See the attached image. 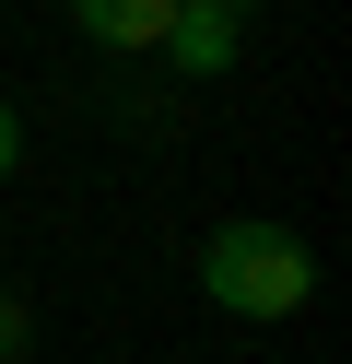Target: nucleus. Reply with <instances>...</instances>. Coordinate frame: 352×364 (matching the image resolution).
<instances>
[{
  "label": "nucleus",
  "instance_id": "nucleus-1",
  "mask_svg": "<svg viewBox=\"0 0 352 364\" xmlns=\"http://www.w3.org/2000/svg\"><path fill=\"white\" fill-rule=\"evenodd\" d=\"M200 294H211L223 317L282 329V317H305V306H317V259H305V235H294V223L235 212V223H211V247H200Z\"/></svg>",
  "mask_w": 352,
  "mask_h": 364
},
{
  "label": "nucleus",
  "instance_id": "nucleus-2",
  "mask_svg": "<svg viewBox=\"0 0 352 364\" xmlns=\"http://www.w3.org/2000/svg\"><path fill=\"white\" fill-rule=\"evenodd\" d=\"M247 12H258V0H176V24H164V59H176L188 82H223L235 59H247Z\"/></svg>",
  "mask_w": 352,
  "mask_h": 364
},
{
  "label": "nucleus",
  "instance_id": "nucleus-3",
  "mask_svg": "<svg viewBox=\"0 0 352 364\" xmlns=\"http://www.w3.org/2000/svg\"><path fill=\"white\" fill-rule=\"evenodd\" d=\"M70 24H82L94 48L141 59V48H164V24H176V0H70Z\"/></svg>",
  "mask_w": 352,
  "mask_h": 364
},
{
  "label": "nucleus",
  "instance_id": "nucleus-4",
  "mask_svg": "<svg viewBox=\"0 0 352 364\" xmlns=\"http://www.w3.org/2000/svg\"><path fill=\"white\" fill-rule=\"evenodd\" d=\"M23 341H36V317H23V294L0 282V364H23Z\"/></svg>",
  "mask_w": 352,
  "mask_h": 364
},
{
  "label": "nucleus",
  "instance_id": "nucleus-5",
  "mask_svg": "<svg viewBox=\"0 0 352 364\" xmlns=\"http://www.w3.org/2000/svg\"><path fill=\"white\" fill-rule=\"evenodd\" d=\"M23 165V118H12V95H0V176Z\"/></svg>",
  "mask_w": 352,
  "mask_h": 364
}]
</instances>
